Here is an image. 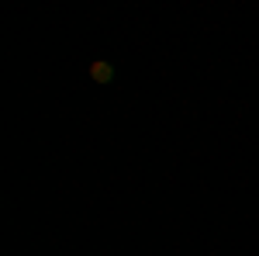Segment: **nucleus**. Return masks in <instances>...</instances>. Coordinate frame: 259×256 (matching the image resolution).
Here are the masks:
<instances>
[{
    "instance_id": "nucleus-1",
    "label": "nucleus",
    "mask_w": 259,
    "mask_h": 256,
    "mask_svg": "<svg viewBox=\"0 0 259 256\" xmlns=\"http://www.w3.org/2000/svg\"><path fill=\"white\" fill-rule=\"evenodd\" d=\"M90 77L100 80V83H104V80H111V66H107V62H94V66H90Z\"/></svg>"
}]
</instances>
